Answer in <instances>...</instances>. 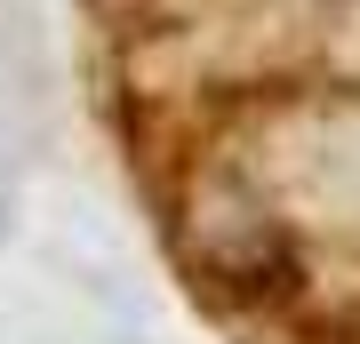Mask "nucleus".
Wrapping results in <instances>:
<instances>
[{"label":"nucleus","instance_id":"obj_1","mask_svg":"<svg viewBox=\"0 0 360 344\" xmlns=\"http://www.w3.org/2000/svg\"><path fill=\"white\" fill-rule=\"evenodd\" d=\"M232 160L257 177L296 256H345L360 265V80H296V89L248 96L208 113Z\"/></svg>","mask_w":360,"mask_h":344},{"label":"nucleus","instance_id":"obj_2","mask_svg":"<svg viewBox=\"0 0 360 344\" xmlns=\"http://www.w3.org/2000/svg\"><path fill=\"white\" fill-rule=\"evenodd\" d=\"M96 8L112 16L120 32H129V25H144V16H153V8H168V0H96Z\"/></svg>","mask_w":360,"mask_h":344}]
</instances>
